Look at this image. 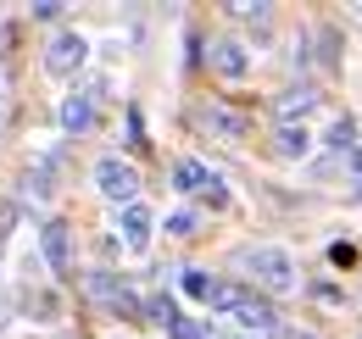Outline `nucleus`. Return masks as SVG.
I'll return each instance as SVG.
<instances>
[{
  "label": "nucleus",
  "instance_id": "nucleus-15",
  "mask_svg": "<svg viewBox=\"0 0 362 339\" xmlns=\"http://www.w3.org/2000/svg\"><path fill=\"white\" fill-rule=\"evenodd\" d=\"M206 290H212V278H206V273H201V267H184V295L206 300Z\"/></svg>",
  "mask_w": 362,
  "mask_h": 339
},
{
  "label": "nucleus",
  "instance_id": "nucleus-21",
  "mask_svg": "<svg viewBox=\"0 0 362 339\" xmlns=\"http://www.w3.org/2000/svg\"><path fill=\"white\" fill-rule=\"evenodd\" d=\"M0 112H6V89H0Z\"/></svg>",
  "mask_w": 362,
  "mask_h": 339
},
{
  "label": "nucleus",
  "instance_id": "nucleus-5",
  "mask_svg": "<svg viewBox=\"0 0 362 339\" xmlns=\"http://www.w3.org/2000/svg\"><path fill=\"white\" fill-rule=\"evenodd\" d=\"M151 228H156V217L145 212V206H117V239H123V251H145L151 245Z\"/></svg>",
  "mask_w": 362,
  "mask_h": 339
},
{
  "label": "nucleus",
  "instance_id": "nucleus-11",
  "mask_svg": "<svg viewBox=\"0 0 362 339\" xmlns=\"http://www.w3.org/2000/svg\"><path fill=\"white\" fill-rule=\"evenodd\" d=\"M313 106H317V95H313L307 84H296V89H284V95H279V117H284V123H296V117H307Z\"/></svg>",
  "mask_w": 362,
  "mask_h": 339
},
{
  "label": "nucleus",
  "instance_id": "nucleus-20",
  "mask_svg": "<svg viewBox=\"0 0 362 339\" xmlns=\"http://www.w3.org/2000/svg\"><path fill=\"white\" fill-rule=\"evenodd\" d=\"M6 44H11V28H6V23H0V56H6Z\"/></svg>",
  "mask_w": 362,
  "mask_h": 339
},
{
  "label": "nucleus",
  "instance_id": "nucleus-8",
  "mask_svg": "<svg viewBox=\"0 0 362 339\" xmlns=\"http://www.w3.org/2000/svg\"><path fill=\"white\" fill-rule=\"evenodd\" d=\"M212 67H218L223 78H245L251 56H245V44H240V40H218V44H212Z\"/></svg>",
  "mask_w": 362,
  "mask_h": 339
},
{
  "label": "nucleus",
  "instance_id": "nucleus-7",
  "mask_svg": "<svg viewBox=\"0 0 362 339\" xmlns=\"http://www.w3.org/2000/svg\"><path fill=\"white\" fill-rule=\"evenodd\" d=\"M62 128H67V133H90L95 128V100L84 89H73V95L62 100Z\"/></svg>",
  "mask_w": 362,
  "mask_h": 339
},
{
  "label": "nucleus",
  "instance_id": "nucleus-10",
  "mask_svg": "<svg viewBox=\"0 0 362 339\" xmlns=\"http://www.w3.org/2000/svg\"><path fill=\"white\" fill-rule=\"evenodd\" d=\"M206 184H212V172H206V162H195V156H184L179 167H173V189H184V195H195Z\"/></svg>",
  "mask_w": 362,
  "mask_h": 339
},
{
  "label": "nucleus",
  "instance_id": "nucleus-9",
  "mask_svg": "<svg viewBox=\"0 0 362 339\" xmlns=\"http://www.w3.org/2000/svg\"><path fill=\"white\" fill-rule=\"evenodd\" d=\"M273 145H279V156H307L313 150V133H307V123H279Z\"/></svg>",
  "mask_w": 362,
  "mask_h": 339
},
{
  "label": "nucleus",
  "instance_id": "nucleus-1",
  "mask_svg": "<svg viewBox=\"0 0 362 339\" xmlns=\"http://www.w3.org/2000/svg\"><path fill=\"white\" fill-rule=\"evenodd\" d=\"M206 306L223 311V317H234V323H245V328H273V323H279V311H273L268 300L240 290V284H212V290H206Z\"/></svg>",
  "mask_w": 362,
  "mask_h": 339
},
{
  "label": "nucleus",
  "instance_id": "nucleus-4",
  "mask_svg": "<svg viewBox=\"0 0 362 339\" xmlns=\"http://www.w3.org/2000/svg\"><path fill=\"white\" fill-rule=\"evenodd\" d=\"M251 273H257V284H262V290H273V295L296 290V261H290V251H273V245H262V251L251 256Z\"/></svg>",
  "mask_w": 362,
  "mask_h": 339
},
{
  "label": "nucleus",
  "instance_id": "nucleus-19",
  "mask_svg": "<svg viewBox=\"0 0 362 339\" xmlns=\"http://www.w3.org/2000/svg\"><path fill=\"white\" fill-rule=\"evenodd\" d=\"M34 17H40V23H56V17H62V0H34Z\"/></svg>",
  "mask_w": 362,
  "mask_h": 339
},
{
  "label": "nucleus",
  "instance_id": "nucleus-3",
  "mask_svg": "<svg viewBox=\"0 0 362 339\" xmlns=\"http://www.w3.org/2000/svg\"><path fill=\"white\" fill-rule=\"evenodd\" d=\"M84 56H90V40H84L78 28H62V34L45 44V73L50 78H73V73L84 67Z\"/></svg>",
  "mask_w": 362,
  "mask_h": 339
},
{
  "label": "nucleus",
  "instance_id": "nucleus-22",
  "mask_svg": "<svg viewBox=\"0 0 362 339\" xmlns=\"http://www.w3.org/2000/svg\"><path fill=\"white\" fill-rule=\"evenodd\" d=\"M296 339H313V334H296Z\"/></svg>",
  "mask_w": 362,
  "mask_h": 339
},
{
  "label": "nucleus",
  "instance_id": "nucleus-13",
  "mask_svg": "<svg viewBox=\"0 0 362 339\" xmlns=\"http://www.w3.org/2000/svg\"><path fill=\"white\" fill-rule=\"evenodd\" d=\"M323 145H329V150H351V145H357V123H351V117H340V123L329 128V139H323Z\"/></svg>",
  "mask_w": 362,
  "mask_h": 339
},
{
  "label": "nucleus",
  "instance_id": "nucleus-17",
  "mask_svg": "<svg viewBox=\"0 0 362 339\" xmlns=\"http://www.w3.org/2000/svg\"><path fill=\"white\" fill-rule=\"evenodd\" d=\"M168 234L189 239V234H195V212H173V217H168Z\"/></svg>",
  "mask_w": 362,
  "mask_h": 339
},
{
  "label": "nucleus",
  "instance_id": "nucleus-16",
  "mask_svg": "<svg viewBox=\"0 0 362 339\" xmlns=\"http://www.w3.org/2000/svg\"><path fill=\"white\" fill-rule=\"evenodd\" d=\"M168 339H206V328H201L195 317H179V323L168 328Z\"/></svg>",
  "mask_w": 362,
  "mask_h": 339
},
{
  "label": "nucleus",
  "instance_id": "nucleus-18",
  "mask_svg": "<svg viewBox=\"0 0 362 339\" xmlns=\"http://www.w3.org/2000/svg\"><path fill=\"white\" fill-rule=\"evenodd\" d=\"M329 261H334V267H351V261H357V245H346V239L329 245Z\"/></svg>",
  "mask_w": 362,
  "mask_h": 339
},
{
  "label": "nucleus",
  "instance_id": "nucleus-12",
  "mask_svg": "<svg viewBox=\"0 0 362 339\" xmlns=\"http://www.w3.org/2000/svg\"><path fill=\"white\" fill-rule=\"evenodd\" d=\"M206 123L218 128L223 139H245V117H240V112H228V106H212V112H206Z\"/></svg>",
  "mask_w": 362,
  "mask_h": 339
},
{
  "label": "nucleus",
  "instance_id": "nucleus-2",
  "mask_svg": "<svg viewBox=\"0 0 362 339\" xmlns=\"http://www.w3.org/2000/svg\"><path fill=\"white\" fill-rule=\"evenodd\" d=\"M95 189L112 201V206H134V195H139V172L123 162V156H100L95 162Z\"/></svg>",
  "mask_w": 362,
  "mask_h": 339
},
{
  "label": "nucleus",
  "instance_id": "nucleus-14",
  "mask_svg": "<svg viewBox=\"0 0 362 339\" xmlns=\"http://www.w3.org/2000/svg\"><path fill=\"white\" fill-rule=\"evenodd\" d=\"M179 317H184V311H179V300H173V295H156V300H151V323H162V328H173Z\"/></svg>",
  "mask_w": 362,
  "mask_h": 339
},
{
  "label": "nucleus",
  "instance_id": "nucleus-23",
  "mask_svg": "<svg viewBox=\"0 0 362 339\" xmlns=\"http://www.w3.org/2000/svg\"><path fill=\"white\" fill-rule=\"evenodd\" d=\"M357 195H362V189H357Z\"/></svg>",
  "mask_w": 362,
  "mask_h": 339
},
{
  "label": "nucleus",
  "instance_id": "nucleus-6",
  "mask_svg": "<svg viewBox=\"0 0 362 339\" xmlns=\"http://www.w3.org/2000/svg\"><path fill=\"white\" fill-rule=\"evenodd\" d=\"M40 245H45L50 273H73V239H67V222L62 217H50L45 228H40Z\"/></svg>",
  "mask_w": 362,
  "mask_h": 339
}]
</instances>
